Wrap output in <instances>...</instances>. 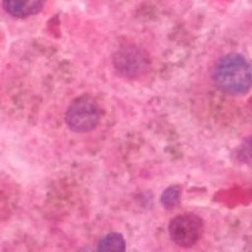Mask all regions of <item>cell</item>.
Instances as JSON below:
<instances>
[{
	"label": "cell",
	"instance_id": "277c9868",
	"mask_svg": "<svg viewBox=\"0 0 252 252\" xmlns=\"http://www.w3.org/2000/svg\"><path fill=\"white\" fill-rule=\"evenodd\" d=\"M114 64L121 75L131 78L143 75L149 67L150 61L143 49L129 47L115 53Z\"/></svg>",
	"mask_w": 252,
	"mask_h": 252
},
{
	"label": "cell",
	"instance_id": "7a4b0ae2",
	"mask_svg": "<svg viewBox=\"0 0 252 252\" xmlns=\"http://www.w3.org/2000/svg\"><path fill=\"white\" fill-rule=\"evenodd\" d=\"M100 119L97 102L86 94L72 101L66 112V124L75 132L91 131L100 123Z\"/></svg>",
	"mask_w": 252,
	"mask_h": 252
},
{
	"label": "cell",
	"instance_id": "6da1fadb",
	"mask_svg": "<svg viewBox=\"0 0 252 252\" xmlns=\"http://www.w3.org/2000/svg\"><path fill=\"white\" fill-rule=\"evenodd\" d=\"M212 77L216 86L226 94H245L251 87V66L242 55L231 53L218 60Z\"/></svg>",
	"mask_w": 252,
	"mask_h": 252
},
{
	"label": "cell",
	"instance_id": "8992f818",
	"mask_svg": "<svg viewBox=\"0 0 252 252\" xmlns=\"http://www.w3.org/2000/svg\"><path fill=\"white\" fill-rule=\"evenodd\" d=\"M126 242L123 235L116 232L107 233L98 242V252H125Z\"/></svg>",
	"mask_w": 252,
	"mask_h": 252
},
{
	"label": "cell",
	"instance_id": "5b68a950",
	"mask_svg": "<svg viewBox=\"0 0 252 252\" xmlns=\"http://www.w3.org/2000/svg\"><path fill=\"white\" fill-rule=\"evenodd\" d=\"M46 0H3L4 9L15 18H27L37 14Z\"/></svg>",
	"mask_w": 252,
	"mask_h": 252
},
{
	"label": "cell",
	"instance_id": "ba28073f",
	"mask_svg": "<svg viewBox=\"0 0 252 252\" xmlns=\"http://www.w3.org/2000/svg\"><path fill=\"white\" fill-rule=\"evenodd\" d=\"M78 252H94V251H91V250H87V249H83V250H80Z\"/></svg>",
	"mask_w": 252,
	"mask_h": 252
},
{
	"label": "cell",
	"instance_id": "52a82bcc",
	"mask_svg": "<svg viewBox=\"0 0 252 252\" xmlns=\"http://www.w3.org/2000/svg\"><path fill=\"white\" fill-rule=\"evenodd\" d=\"M181 193H182V190L178 186L169 187V188L166 189L165 192L161 194V198H160L161 204H163V206L168 209L174 208V207L178 204V202H179Z\"/></svg>",
	"mask_w": 252,
	"mask_h": 252
},
{
	"label": "cell",
	"instance_id": "3957f363",
	"mask_svg": "<svg viewBox=\"0 0 252 252\" xmlns=\"http://www.w3.org/2000/svg\"><path fill=\"white\" fill-rule=\"evenodd\" d=\"M169 235L178 246H194L203 235V220L190 213L177 216L170 220Z\"/></svg>",
	"mask_w": 252,
	"mask_h": 252
}]
</instances>
